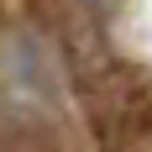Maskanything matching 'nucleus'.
<instances>
[{
    "mask_svg": "<svg viewBox=\"0 0 152 152\" xmlns=\"http://www.w3.org/2000/svg\"><path fill=\"white\" fill-rule=\"evenodd\" d=\"M68 5H74V11H105L110 0H68Z\"/></svg>",
    "mask_w": 152,
    "mask_h": 152,
    "instance_id": "2",
    "label": "nucleus"
},
{
    "mask_svg": "<svg viewBox=\"0 0 152 152\" xmlns=\"http://www.w3.org/2000/svg\"><path fill=\"white\" fill-rule=\"evenodd\" d=\"M84 110L100 152H152V68L105 58L84 74Z\"/></svg>",
    "mask_w": 152,
    "mask_h": 152,
    "instance_id": "1",
    "label": "nucleus"
}]
</instances>
